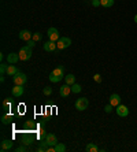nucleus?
<instances>
[{
    "instance_id": "423d86ee",
    "label": "nucleus",
    "mask_w": 137,
    "mask_h": 152,
    "mask_svg": "<svg viewBox=\"0 0 137 152\" xmlns=\"http://www.w3.org/2000/svg\"><path fill=\"white\" fill-rule=\"evenodd\" d=\"M47 34H48V37H49V40H51V41H55V42H56L58 40L60 39L59 30H58L56 28H49L48 32H47Z\"/></svg>"
},
{
    "instance_id": "412c9836",
    "label": "nucleus",
    "mask_w": 137,
    "mask_h": 152,
    "mask_svg": "<svg viewBox=\"0 0 137 152\" xmlns=\"http://www.w3.org/2000/svg\"><path fill=\"white\" fill-rule=\"evenodd\" d=\"M53 148H55V152H64L66 151V145L62 144V142H58Z\"/></svg>"
},
{
    "instance_id": "aec40b11",
    "label": "nucleus",
    "mask_w": 137,
    "mask_h": 152,
    "mask_svg": "<svg viewBox=\"0 0 137 152\" xmlns=\"http://www.w3.org/2000/svg\"><path fill=\"white\" fill-rule=\"evenodd\" d=\"M100 3H102L103 7H113L114 3H115V0H100Z\"/></svg>"
},
{
    "instance_id": "c85d7f7f",
    "label": "nucleus",
    "mask_w": 137,
    "mask_h": 152,
    "mask_svg": "<svg viewBox=\"0 0 137 152\" xmlns=\"http://www.w3.org/2000/svg\"><path fill=\"white\" fill-rule=\"evenodd\" d=\"M113 108H114V106H111V104L108 103V104L104 107V111H105L107 114H110V113H113Z\"/></svg>"
},
{
    "instance_id": "6ab92c4d",
    "label": "nucleus",
    "mask_w": 137,
    "mask_h": 152,
    "mask_svg": "<svg viewBox=\"0 0 137 152\" xmlns=\"http://www.w3.org/2000/svg\"><path fill=\"white\" fill-rule=\"evenodd\" d=\"M12 121V115L11 114H4L3 117H1V124L3 125H8Z\"/></svg>"
},
{
    "instance_id": "2eb2a0df",
    "label": "nucleus",
    "mask_w": 137,
    "mask_h": 152,
    "mask_svg": "<svg viewBox=\"0 0 137 152\" xmlns=\"http://www.w3.org/2000/svg\"><path fill=\"white\" fill-rule=\"evenodd\" d=\"M19 60V55L18 53H8L7 55V62H8V64H15Z\"/></svg>"
},
{
    "instance_id": "f3484780",
    "label": "nucleus",
    "mask_w": 137,
    "mask_h": 152,
    "mask_svg": "<svg viewBox=\"0 0 137 152\" xmlns=\"http://www.w3.org/2000/svg\"><path fill=\"white\" fill-rule=\"evenodd\" d=\"M64 82H66L67 85H73L75 84V77H74V74H67L66 77H64Z\"/></svg>"
},
{
    "instance_id": "f704fd0d",
    "label": "nucleus",
    "mask_w": 137,
    "mask_h": 152,
    "mask_svg": "<svg viewBox=\"0 0 137 152\" xmlns=\"http://www.w3.org/2000/svg\"><path fill=\"white\" fill-rule=\"evenodd\" d=\"M134 22H136V23H137V14L134 15Z\"/></svg>"
},
{
    "instance_id": "473e14b6",
    "label": "nucleus",
    "mask_w": 137,
    "mask_h": 152,
    "mask_svg": "<svg viewBox=\"0 0 137 152\" xmlns=\"http://www.w3.org/2000/svg\"><path fill=\"white\" fill-rule=\"evenodd\" d=\"M92 6L97 7V6H102V3H100V0H92Z\"/></svg>"
},
{
    "instance_id": "4be33fe9",
    "label": "nucleus",
    "mask_w": 137,
    "mask_h": 152,
    "mask_svg": "<svg viewBox=\"0 0 137 152\" xmlns=\"http://www.w3.org/2000/svg\"><path fill=\"white\" fill-rule=\"evenodd\" d=\"M1 107H3V111L8 113V111H10V108H11V102H10L8 99H6V100L3 102V106H1Z\"/></svg>"
},
{
    "instance_id": "72a5a7b5",
    "label": "nucleus",
    "mask_w": 137,
    "mask_h": 152,
    "mask_svg": "<svg viewBox=\"0 0 137 152\" xmlns=\"http://www.w3.org/2000/svg\"><path fill=\"white\" fill-rule=\"evenodd\" d=\"M33 126H34V125H33L32 122H29V121H28V122H26V124H25V127H30V129H32Z\"/></svg>"
},
{
    "instance_id": "b1692460",
    "label": "nucleus",
    "mask_w": 137,
    "mask_h": 152,
    "mask_svg": "<svg viewBox=\"0 0 137 152\" xmlns=\"http://www.w3.org/2000/svg\"><path fill=\"white\" fill-rule=\"evenodd\" d=\"M26 151H28V145H25V144L19 145L18 148H15V152H26Z\"/></svg>"
},
{
    "instance_id": "f8f14e48",
    "label": "nucleus",
    "mask_w": 137,
    "mask_h": 152,
    "mask_svg": "<svg viewBox=\"0 0 137 152\" xmlns=\"http://www.w3.org/2000/svg\"><path fill=\"white\" fill-rule=\"evenodd\" d=\"M11 93H12L14 97H21V96L23 95V88H22V85H15L14 88H12V91H11Z\"/></svg>"
},
{
    "instance_id": "0eeeda50",
    "label": "nucleus",
    "mask_w": 137,
    "mask_h": 152,
    "mask_svg": "<svg viewBox=\"0 0 137 152\" xmlns=\"http://www.w3.org/2000/svg\"><path fill=\"white\" fill-rule=\"evenodd\" d=\"M115 113L118 117L121 118H126L129 115V108L126 106H123V104H119L118 107H115Z\"/></svg>"
},
{
    "instance_id": "ddd939ff",
    "label": "nucleus",
    "mask_w": 137,
    "mask_h": 152,
    "mask_svg": "<svg viewBox=\"0 0 137 152\" xmlns=\"http://www.w3.org/2000/svg\"><path fill=\"white\" fill-rule=\"evenodd\" d=\"M110 104L114 107H118L121 104V96L116 95V93H114V95L110 96Z\"/></svg>"
},
{
    "instance_id": "4468645a",
    "label": "nucleus",
    "mask_w": 137,
    "mask_h": 152,
    "mask_svg": "<svg viewBox=\"0 0 137 152\" xmlns=\"http://www.w3.org/2000/svg\"><path fill=\"white\" fill-rule=\"evenodd\" d=\"M32 37H33V33H30L29 30H21V32H19V39L23 40V41L32 40Z\"/></svg>"
},
{
    "instance_id": "393cba45",
    "label": "nucleus",
    "mask_w": 137,
    "mask_h": 152,
    "mask_svg": "<svg viewBox=\"0 0 137 152\" xmlns=\"http://www.w3.org/2000/svg\"><path fill=\"white\" fill-rule=\"evenodd\" d=\"M7 66H8V64H4V63L0 64V74H1V75H4L6 73H7Z\"/></svg>"
},
{
    "instance_id": "f03ea898",
    "label": "nucleus",
    "mask_w": 137,
    "mask_h": 152,
    "mask_svg": "<svg viewBox=\"0 0 137 152\" xmlns=\"http://www.w3.org/2000/svg\"><path fill=\"white\" fill-rule=\"evenodd\" d=\"M19 60H23V62H26V60H29L30 58H32V48L28 45L22 47L21 50H19Z\"/></svg>"
},
{
    "instance_id": "bb28decb",
    "label": "nucleus",
    "mask_w": 137,
    "mask_h": 152,
    "mask_svg": "<svg viewBox=\"0 0 137 152\" xmlns=\"http://www.w3.org/2000/svg\"><path fill=\"white\" fill-rule=\"evenodd\" d=\"M41 33H33V37H32V40H34L36 42L37 41H40V40H41Z\"/></svg>"
},
{
    "instance_id": "7ed1b4c3",
    "label": "nucleus",
    "mask_w": 137,
    "mask_h": 152,
    "mask_svg": "<svg viewBox=\"0 0 137 152\" xmlns=\"http://www.w3.org/2000/svg\"><path fill=\"white\" fill-rule=\"evenodd\" d=\"M12 81H14L15 85H22L23 86L26 84V81H28V75L25 74V73H22V71H18L17 74L12 77Z\"/></svg>"
},
{
    "instance_id": "1a4fd4ad",
    "label": "nucleus",
    "mask_w": 137,
    "mask_h": 152,
    "mask_svg": "<svg viewBox=\"0 0 137 152\" xmlns=\"http://www.w3.org/2000/svg\"><path fill=\"white\" fill-rule=\"evenodd\" d=\"M42 47H44V51H47V52H53V51L58 48L56 42L51 41V40H49V41H47V42H44V45H42Z\"/></svg>"
},
{
    "instance_id": "c756f323",
    "label": "nucleus",
    "mask_w": 137,
    "mask_h": 152,
    "mask_svg": "<svg viewBox=\"0 0 137 152\" xmlns=\"http://www.w3.org/2000/svg\"><path fill=\"white\" fill-rule=\"evenodd\" d=\"M37 151H40V152H42V151H48V148H47V144H45V141H44L41 145H40V147H39V149H37Z\"/></svg>"
},
{
    "instance_id": "a211bd4d",
    "label": "nucleus",
    "mask_w": 137,
    "mask_h": 152,
    "mask_svg": "<svg viewBox=\"0 0 137 152\" xmlns=\"http://www.w3.org/2000/svg\"><path fill=\"white\" fill-rule=\"evenodd\" d=\"M85 151L86 152H97L99 148H97V145H95L93 142H89V144H86V147H85Z\"/></svg>"
},
{
    "instance_id": "dca6fc26",
    "label": "nucleus",
    "mask_w": 137,
    "mask_h": 152,
    "mask_svg": "<svg viewBox=\"0 0 137 152\" xmlns=\"http://www.w3.org/2000/svg\"><path fill=\"white\" fill-rule=\"evenodd\" d=\"M18 67L17 66H14V64H11V66H7V73H6V74L8 75V77H14L15 74H17L18 73Z\"/></svg>"
},
{
    "instance_id": "2f4dec72",
    "label": "nucleus",
    "mask_w": 137,
    "mask_h": 152,
    "mask_svg": "<svg viewBox=\"0 0 137 152\" xmlns=\"http://www.w3.org/2000/svg\"><path fill=\"white\" fill-rule=\"evenodd\" d=\"M26 44H28V47L33 48V47L36 45V41H34V40H29V41H26Z\"/></svg>"
},
{
    "instance_id": "39448f33",
    "label": "nucleus",
    "mask_w": 137,
    "mask_h": 152,
    "mask_svg": "<svg viewBox=\"0 0 137 152\" xmlns=\"http://www.w3.org/2000/svg\"><path fill=\"white\" fill-rule=\"evenodd\" d=\"M56 45L58 50H66V48H69L71 45V40L69 37H60L56 41Z\"/></svg>"
},
{
    "instance_id": "9b49d317",
    "label": "nucleus",
    "mask_w": 137,
    "mask_h": 152,
    "mask_svg": "<svg viewBox=\"0 0 137 152\" xmlns=\"http://www.w3.org/2000/svg\"><path fill=\"white\" fill-rule=\"evenodd\" d=\"M12 140H3V141L0 142V149L1 151H8V149L12 148Z\"/></svg>"
},
{
    "instance_id": "6e6552de",
    "label": "nucleus",
    "mask_w": 137,
    "mask_h": 152,
    "mask_svg": "<svg viewBox=\"0 0 137 152\" xmlns=\"http://www.w3.org/2000/svg\"><path fill=\"white\" fill-rule=\"evenodd\" d=\"M45 144L47 145H49V147H55V145L58 144V138H56V136L55 134H52V133H49V134H47L45 136Z\"/></svg>"
},
{
    "instance_id": "f257e3e1",
    "label": "nucleus",
    "mask_w": 137,
    "mask_h": 152,
    "mask_svg": "<svg viewBox=\"0 0 137 152\" xmlns=\"http://www.w3.org/2000/svg\"><path fill=\"white\" fill-rule=\"evenodd\" d=\"M63 74H64V67L63 66H58L52 70V73L49 74V80L52 82H60L63 80Z\"/></svg>"
},
{
    "instance_id": "cd10ccee",
    "label": "nucleus",
    "mask_w": 137,
    "mask_h": 152,
    "mask_svg": "<svg viewBox=\"0 0 137 152\" xmlns=\"http://www.w3.org/2000/svg\"><path fill=\"white\" fill-rule=\"evenodd\" d=\"M42 93L45 96H49L51 93H52V88H49V86H45V88L42 89Z\"/></svg>"
},
{
    "instance_id": "5701e85b",
    "label": "nucleus",
    "mask_w": 137,
    "mask_h": 152,
    "mask_svg": "<svg viewBox=\"0 0 137 152\" xmlns=\"http://www.w3.org/2000/svg\"><path fill=\"white\" fill-rule=\"evenodd\" d=\"M81 91H82V86H81L80 84H73V85H71V92L80 93Z\"/></svg>"
},
{
    "instance_id": "7c9ffc66",
    "label": "nucleus",
    "mask_w": 137,
    "mask_h": 152,
    "mask_svg": "<svg viewBox=\"0 0 137 152\" xmlns=\"http://www.w3.org/2000/svg\"><path fill=\"white\" fill-rule=\"evenodd\" d=\"M93 80H95L97 84H100V82H102V75H100V74H95V75H93Z\"/></svg>"
},
{
    "instance_id": "a878e982",
    "label": "nucleus",
    "mask_w": 137,
    "mask_h": 152,
    "mask_svg": "<svg viewBox=\"0 0 137 152\" xmlns=\"http://www.w3.org/2000/svg\"><path fill=\"white\" fill-rule=\"evenodd\" d=\"M32 142H33L32 137H25L23 140H22V144H25V145H32Z\"/></svg>"
},
{
    "instance_id": "9d476101",
    "label": "nucleus",
    "mask_w": 137,
    "mask_h": 152,
    "mask_svg": "<svg viewBox=\"0 0 137 152\" xmlns=\"http://www.w3.org/2000/svg\"><path fill=\"white\" fill-rule=\"evenodd\" d=\"M59 93H60V96H62V97H67V96L71 93V86H70V85H67V84H64L63 86H60Z\"/></svg>"
},
{
    "instance_id": "20e7f679",
    "label": "nucleus",
    "mask_w": 137,
    "mask_h": 152,
    "mask_svg": "<svg viewBox=\"0 0 137 152\" xmlns=\"http://www.w3.org/2000/svg\"><path fill=\"white\" fill-rule=\"evenodd\" d=\"M74 106H75V110L84 111L88 108L89 102H88V99H85V97H80V99L75 100V104H74Z\"/></svg>"
}]
</instances>
